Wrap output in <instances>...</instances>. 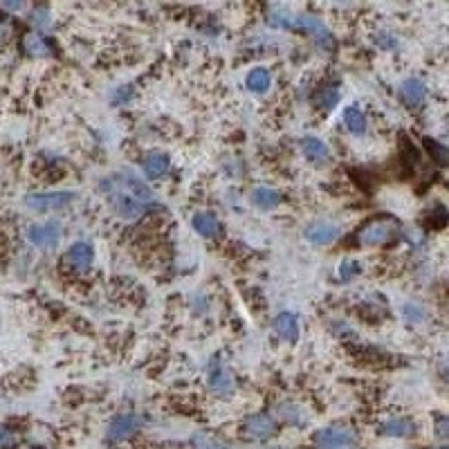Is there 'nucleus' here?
Masks as SVG:
<instances>
[{"instance_id":"36","label":"nucleus","mask_w":449,"mask_h":449,"mask_svg":"<svg viewBox=\"0 0 449 449\" xmlns=\"http://www.w3.org/2000/svg\"><path fill=\"white\" fill-rule=\"evenodd\" d=\"M339 3H346V0H339Z\"/></svg>"},{"instance_id":"17","label":"nucleus","mask_w":449,"mask_h":449,"mask_svg":"<svg viewBox=\"0 0 449 449\" xmlns=\"http://www.w3.org/2000/svg\"><path fill=\"white\" fill-rule=\"evenodd\" d=\"M191 227L195 234L202 236V239H214L220 230V223L211 211H198V214H193L191 218Z\"/></svg>"},{"instance_id":"3","label":"nucleus","mask_w":449,"mask_h":449,"mask_svg":"<svg viewBox=\"0 0 449 449\" xmlns=\"http://www.w3.org/2000/svg\"><path fill=\"white\" fill-rule=\"evenodd\" d=\"M241 434L252 443H267L276 434V418L269 413H252L241 422Z\"/></svg>"},{"instance_id":"18","label":"nucleus","mask_w":449,"mask_h":449,"mask_svg":"<svg viewBox=\"0 0 449 449\" xmlns=\"http://www.w3.org/2000/svg\"><path fill=\"white\" fill-rule=\"evenodd\" d=\"M272 86V75L265 68H252L245 77V88L250 90L252 95H263Z\"/></svg>"},{"instance_id":"26","label":"nucleus","mask_w":449,"mask_h":449,"mask_svg":"<svg viewBox=\"0 0 449 449\" xmlns=\"http://www.w3.org/2000/svg\"><path fill=\"white\" fill-rule=\"evenodd\" d=\"M402 317L409 324H422L424 321V317H427V313H424V308L418 306V304H413V301H409V304H404L402 306Z\"/></svg>"},{"instance_id":"14","label":"nucleus","mask_w":449,"mask_h":449,"mask_svg":"<svg viewBox=\"0 0 449 449\" xmlns=\"http://www.w3.org/2000/svg\"><path fill=\"white\" fill-rule=\"evenodd\" d=\"M339 239V227L330 223H313L306 227V241L313 245H330Z\"/></svg>"},{"instance_id":"5","label":"nucleus","mask_w":449,"mask_h":449,"mask_svg":"<svg viewBox=\"0 0 449 449\" xmlns=\"http://www.w3.org/2000/svg\"><path fill=\"white\" fill-rule=\"evenodd\" d=\"M396 230L398 227L387 218L371 220V223H366L362 230L357 232V243L366 245V247H380V245H387L393 241Z\"/></svg>"},{"instance_id":"21","label":"nucleus","mask_w":449,"mask_h":449,"mask_svg":"<svg viewBox=\"0 0 449 449\" xmlns=\"http://www.w3.org/2000/svg\"><path fill=\"white\" fill-rule=\"evenodd\" d=\"M274 418L285 422V424H290V427H301V424L306 422V413L295 402H281L279 406H276V415H274Z\"/></svg>"},{"instance_id":"32","label":"nucleus","mask_w":449,"mask_h":449,"mask_svg":"<svg viewBox=\"0 0 449 449\" xmlns=\"http://www.w3.org/2000/svg\"><path fill=\"white\" fill-rule=\"evenodd\" d=\"M5 5L10 7V10H19V7H23V0H5Z\"/></svg>"},{"instance_id":"31","label":"nucleus","mask_w":449,"mask_h":449,"mask_svg":"<svg viewBox=\"0 0 449 449\" xmlns=\"http://www.w3.org/2000/svg\"><path fill=\"white\" fill-rule=\"evenodd\" d=\"M10 440H12L10 434H7L5 429H0V447H3V445H10Z\"/></svg>"},{"instance_id":"10","label":"nucleus","mask_w":449,"mask_h":449,"mask_svg":"<svg viewBox=\"0 0 449 449\" xmlns=\"http://www.w3.org/2000/svg\"><path fill=\"white\" fill-rule=\"evenodd\" d=\"M418 431V424L404 415H396V418H387L385 422L378 424V434L385 438H413Z\"/></svg>"},{"instance_id":"4","label":"nucleus","mask_w":449,"mask_h":449,"mask_svg":"<svg viewBox=\"0 0 449 449\" xmlns=\"http://www.w3.org/2000/svg\"><path fill=\"white\" fill-rule=\"evenodd\" d=\"M77 200L75 191H45V193H32L25 198L27 209L36 211V214H47V211L65 209Z\"/></svg>"},{"instance_id":"28","label":"nucleus","mask_w":449,"mask_h":449,"mask_svg":"<svg viewBox=\"0 0 449 449\" xmlns=\"http://www.w3.org/2000/svg\"><path fill=\"white\" fill-rule=\"evenodd\" d=\"M359 267L357 265V260H341L339 263V269H337V274H339V279H344V281H350L353 276L359 274Z\"/></svg>"},{"instance_id":"25","label":"nucleus","mask_w":449,"mask_h":449,"mask_svg":"<svg viewBox=\"0 0 449 449\" xmlns=\"http://www.w3.org/2000/svg\"><path fill=\"white\" fill-rule=\"evenodd\" d=\"M424 146L429 149L431 158H434L440 167H447L449 169V146H443L438 142H431V140H424Z\"/></svg>"},{"instance_id":"9","label":"nucleus","mask_w":449,"mask_h":449,"mask_svg":"<svg viewBox=\"0 0 449 449\" xmlns=\"http://www.w3.org/2000/svg\"><path fill=\"white\" fill-rule=\"evenodd\" d=\"M27 239L32 245H36L40 250H52L61 241V225L59 223L32 225L27 230Z\"/></svg>"},{"instance_id":"6","label":"nucleus","mask_w":449,"mask_h":449,"mask_svg":"<svg viewBox=\"0 0 449 449\" xmlns=\"http://www.w3.org/2000/svg\"><path fill=\"white\" fill-rule=\"evenodd\" d=\"M140 427H142V420L137 413L133 411L117 413V415H112L108 427H106V440H108V443H124V440L133 438L137 431H140Z\"/></svg>"},{"instance_id":"1","label":"nucleus","mask_w":449,"mask_h":449,"mask_svg":"<svg viewBox=\"0 0 449 449\" xmlns=\"http://www.w3.org/2000/svg\"><path fill=\"white\" fill-rule=\"evenodd\" d=\"M99 186H101V191L108 195V202H110L112 211H115V214L121 220H126V223H133V220L142 218L144 209H146V202L140 200V198H135L133 193H128L124 186H121L115 180V175H110L108 180H104Z\"/></svg>"},{"instance_id":"20","label":"nucleus","mask_w":449,"mask_h":449,"mask_svg":"<svg viewBox=\"0 0 449 449\" xmlns=\"http://www.w3.org/2000/svg\"><path fill=\"white\" fill-rule=\"evenodd\" d=\"M265 21H267V25L274 29L297 27V14H292L290 10H285V7H272V10H267Z\"/></svg>"},{"instance_id":"2","label":"nucleus","mask_w":449,"mask_h":449,"mask_svg":"<svg viewBox=\"0 0 449 449\" xmlns=\"http://www.w3.org/2000/svg\"><path fill=\"white\" fill-rule=\"evenodd\" d=\"M310 443L317 449H335V447H350L357 445V431L346 424H328L319 427L310 434Z\"/></svg>"},{"instance_id":"11","label":"nucleus","mask_w":449,"mask_h":449,"mask_svg":"<svg viewBox=\"0 0 449 449\" xmlns=\"http://www.w3.org/2000/svg\"><path fill=\"white\" fill-rule=\"evenodd\" d=\"M93 260H95V250H93V245L86 241L72 243L70 250L65 252V263L72 269H77V272H88V269L93 267Z\"/></svg>"},{"instance_id":"13","label":"nucleus","mask_w":449,"mask_h":449,"mask_svg":"<svg viewBox=\"0 0 449 449\" xmlns=\"http://www.w3.org/2000/svg\"><path fill=\"white\" fill-rule=\"evenodd\" d=\"M171 167V158L167 153H162V151H153V153H146L144 158H142V173L146 178H162L169 171Z\"/></svg>"},{"instance_id":"27","label":"nucleus","mask_w":449,"mask_h":449,"mask_svg":"<svg viewBox=\"0 0 449 449\" xmlns=\"http://www.w3.org/2000/svg\"><path fill=\"white\" fill-rule=\"evenodd\" d=\"M25 47H27V52H29V54H34V56H43V54H47V43H45V38L40 36V34H36V32L25 38Z\"/></svg>"},{"instance_id":"24","label":"nucleus","mask_w":449,"mask_h":449,"mask_svg":"<svg viewBox=\"0 0 449 449\" xmlns=\"http://www.w3.org/2000/svg\"><path fill=\"white\" fill-rule=\"evenodd\" d=\"M337 101H339V90L335 86H326L315 95L317 108H321V110H332L335 106H337Z\"/></svg>"},{"instance_id":"23","label":"nucleus","mask_w":449,"mask_h":449,"mask_svg":"<svg viewBox=\"0 0 449 449\" xmlns=\"http://www.w3.org/2000/svg\"><path fill=\"white\" fill-rule=\"evenodd\" d=\"M191 449H234L223 440H218L216 436L207 434V431H198L191 436Z\"/></svg>"},{"instance_id":"34","label":"nucleus","mask_w":449,"mask_h":449,"mask_svg":"<svg viewBox=\"0 0 449 449\" xmlns=\"http://www.w3.org/2000/svg\"><path fill=\"white\" fill-rule=\"evenodd\" d=\"M335 449H357V445H350V447H335Z\"/></svg>"},{"instance_id":"37","label":"nucleus","mask_w":449,"mask_h":449,"mask_svg":"<svg viewBox=\"0 0 449 449\" xmlns=\"http://www.w3.org/2000/svg\"><path fill=\"white\" fill-rule=\"evenodd\" d=\"M274 449H279V447H274Z\"/></svg>"},{"instance_id":"30","label":"nucleus","mask_w":449,"mask_h":449,"mask_svg":"<svg viewBox=\"0 0 449 449\" xmlns=\"http://www.w3.org/2000/svg\"><path fill=\"white\" fill-rule=\"evenodd\" d=\"M375 43H378L382 50H396L398 38L393 34H389V32H380V34L375 36Z\"/></svg>"},{"instance_id":"19","label":"nucleus","mask_w":449,"mask_h":449,"mask_svg":"<svg viewBox=\"0 0 449 449\" xmlns=\"http://www.w3.org/2000/svg\"><path fill=\"white\" fill-rule=\"evenodd\" d=\"M252 205L258 207V209H263V211H269V209H274V207H279V202H281V193L272 189V186H256L254 191H252Z\"/></svg>"},{"instance_id":"29","label":"nucleus","mask_w":449,"mask_h":449,"mask_svg":"<svg viewBox=\"0 0 449 449\" xmlns=\"http://www.w3.org/2000/svg\"><path fill=\"white\" fill-rule=\"evenodd\" d=\"M434 434L443 440H449V415H438L434 420Z\"/></svg>"},{"instance_id":"35","label":"nucleus","mask_w":449,"mask_h":449,"mask_svg":"<svg viewBox=\"0 0 449 449\" xmlns=\"http://www.w3.org/2000/svg\"><path fill=\"white\" fill-rule=\"evenodd\" d=\"M431 449H449V447H431Z\"/></svg>"},{"instance_id":"16","label":"nucleus","mask_w":449,"mask_h":449,"mask_svg":"<svg viewBox=\"0 0 449 449\" xmlns=\"http://www.w3.org/2000/svg\"><path fill=\"white\" fill-rule=\"evenodd\" d=\"M274 332L285 341H297L299 339V319L295 313H279L274 317Z\"/></svg>"},{"instance_id":"7","label":"nucleus","mask_w":449,"mask_h":449,"mask_svg":"<svg viewBox=\"0 0 449 449\" xmlns=\"http://www.w3.org/2000/svg\"><path fill=\"white\" fill-rule=\"evenodd\" d=\"M207 385L209 391L218 398H230L236 389V382H234V375L230 373L227 366H223L220 362H214L209 366V373H207Z\"/></svg>"},{"instance_id":"8","label":"nucleus","mask_w":449,"mask_h":449,"mask_svg":"<svg viewBox=\"0 0 449 449\" xmlns=\"http://www.w3.org/2000/svg\"><path fill=\"white\" fill-rule=\"evenodd\" d=\"M297 29H304L306 34L315 40V45L324 47V50H328V47L332 45V34H330V29L326 27V23L317 19V16L299 14V16H297Z\"/></svg>"},{"instance_id":"22","label":"nucleus","mask_w":449,"mask_h":449,"mask_svg":"<svg viewBox=\"0 0 449 449\" xmlns=\"http://www.w3.org/2000/svg\"><path fill=\"white\" fill-rule=\"evenodd\" d=\"M341 121H344L348 133H353V135H362L366 130V115L359 108H355V106L344 108V112H341Z\"/></svg>"},{"instance_id":"15","label":"nucleus","mask_w":449,"mask_h":449,"mask_svg":"<svg viewBox=\"0 0 449 449\" xmlns=\"http://www.w3.org/2000/svg\"><path fill=\"white\" fill-rule=\"evenodd\" d=\"M301 153H304L310 162H315V165H324V162L330 160L328 144H326L324 140H319V137H315V135H308V137L301 140Z\"/></svg>"},{"instance_id":"12","label":"nucleus","mask_w":449,"mask_h":449,"mask_svg":"<svg viewBox=\"0 0 449 449\" xmlns=\"http://www.w3.org/2000/svg\"><path fill=\"white\" fill-rule=\"evenodd\" d=\"M398 95H400V99H402L404 106H409V108H418V106H422L424 97H427V88H424V84L420 79L411 77V79H404L402 84H400Z\"/></svg>"},{"instance_id":"33","label":"nucleus","mask_w":449,"mask_h":449,"mask_svg":"<svg viewBox=\"0 0 449 449\" xmlns=\"http://www.w3.org/2000/svg\"><path fill=\"white\" fill-rule=\"evenodd\" d=\"M443 378L449 382V359H447V362L443 364Z\"/></svg>"}]
</instances>
